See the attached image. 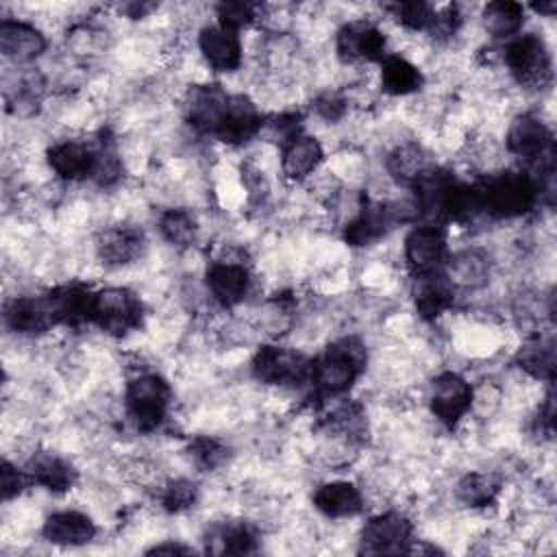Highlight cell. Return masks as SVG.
I'll list each match as a JSON object with an SVG mask.
<instances>
[{
  "instance_id": "obj_29",
  "label": "cell",
  "mask_w": 557,
  "mask_h": 557,
  "mask_svg": "<svg viewBox=\"0 0 557 557\" xmlns=\"http://www.w3.org/2000/svg\"><path fill=\"white\" fill-rule=\"evenodd\" d=\"M379 65L381 89L389 96H411L424 83L422 70L403 54H387Z\"/></svg>"
},
{
  "instance_id": "obj_16",
  "label": "cell",
  "mask_w": 557,
  "mask_h": 557,
  "mask_svg": "<svg viewBox=\"0 0 557 557\" xmlns=\"http://www.w3.org/2000/svg\"><path fill=\"white\" fill-rule=\"evenodd\" d=\"M144 248V233L133 224L107 226L96 235V257L109 268H122L133 263Z\"/></svg>"
},
{
  "instance_id": "obj_14",
  "label": "cell",
  "mask_w": 557,
  "mask_h": 557,
  "mask_svg": "<svg viewBox=\"0 0 557 557\" xmlns=\"http://www.w3.org/2000/svg\"><path fill=\"white\" fill-rule=\"evenodd\" d=\"M207 289L222 309L237 307L244 302L252 287V276L248 265H244L237 259H218L207 268L205 274Z\"/></svg>"
},
{
  "instance_id": "obj_40",
  "label": "cell",
  "mask_w": 557,
  "mask_h": 557,
  "mask_svg": "<svg viewBox=\"0 0 557 557\" xmlns=\"http://www.w3.org/2000/svg\"><path fill=\"white\" fill-rule=\"evenodd\" d=\"M148 553H152V555H163V553H168V555H176V553H181V555H189V553H194V548L191 546H185V544H178V542H163V544H157V546H152Z\"/></svg>"
},
{
  "instance_id": "obj_18",
  "label": "cell",
  "mask_w": 557,
  "mask_h": 557,
  "mask_svg": "<svg viewBox=\"0 0 557 557\" xmlns=\"http://www.w3.org/2000/svg\"><path fill=\"white\" fill-rule=\"evenodd\" d=\"M4 322L17 335H41L57 324L48 296H15L4 305Z\"/></svg>"
},
{
  "instance_id": "obj_5",
  "label": "cell",
  "mask_w": 557,
  "mask_h": 557,
  "mask_svg": "<svg viewBox=\"0 0 557 557\" xmlns=\"http://www.w3.org/2000/svg\"><path fill=\"white\" fill-rule=\"evenodd\" d=\"M505 148L511 157L533 168L555 159V135L542 115L524 111L511 117L505 131Z\"/></svg>"
},
{
  "instance_id": "obj_26",
  "label": "cell",
  "mask_w": 557,
  "mask_h": 557,
  "mask_svg": "<svg viewBox=\"0 0 557 557\" xmlns=\"http://www.w3.org/2000/svg\"><path fill=\"white\" fill-rule=\"evenodd\" d=\"M516 366L531 379L553 383L555 376V339L553 335H531L527 337L513 357Z\"/></svg>"
},
{
  "instance_id": "obj_38",
  "label": "cell",
  "mask_w": 557,
  "mask_h": 557,
  "mask_svg": "<svg viewBox=\"0 0 557 557\" xmlns=\"http://www.w3.org/2000/svg\"><path fill=\"white\" fill-rule=\"evenodd\" d=\"M313 111L326 120V122H337L346 115L348 111V102L344 98V94L339 91H322L315 100H313Z\"/></svg>"
},
{
  "instance_id": "obj_2",
  "label": "cell",
  "mask_w": 557,
  "mask_h": 557,
  "mask_svg": "<svg viewBox=\"0 0 557 557\" xmlns=\"http://www.w3.org/2000/svg\"><path fill=\"white\" fill-rule=\"evenodd\" d=\"M481 213L494 220H516L531 213L540 191L529 172H498L476 185Z\"/></svg>"
},
{
  "instance_id": "obj_12",
  "label": "cell",
  "mask_w": 557,
  "mask_h": 557,
  "mask_svg": "<svg viewBox=\"0 0 557 557\" xmlns=\"http://www.w3.org/2000/svg\"><path fill=\"white\" fill-rule=\"evenodd\" d=\"M403 255L409 270L416 274L440 270L446 257V233L440 224L429 222L413 226L403 242Z\"/></svg>"
},
{
  "instance_id": "obj_4",
  "label": "cell",
  "mask_w": 557,
  "mask_h": 557,
  "mask_svg": "<svg viewBox=\"0 0 557 557\" xmlns=\"http://www.w3.org/2000/svg\"><path fill=\"white\" fill-rule=\"evenodd\" d=\"M503 61L509 76L524 89L542 91L553 81V57L546 39L537 33H520L505 41Z\"/></svg>"
},
{
  "instance_id": "obj_37",
  "label": "cell",
  "mask_w": 557,
  "mask_h": 557,
  "mask_svg": "<svg viewBox=\"0 0 557 557\" xmlns=\"http://www.w3.org/2000/svg\"><path fill=\"white\" fill-rule=\"evenodd\" d=\"M159 498L165 511L178 513L194 507V503L198 500V485L189 479H174L163 485V492Z\"/></svg>"
},
{
  "instance_id": "obj_20",
  "label": "cell",
  "mask_w": 557,
  "mask_h": 557,
  "mask_svg": "<svg viewBox=\"0 0 557 557\" xmlns=\"http://www.w3.org/2000/svg\"><path fill=\"white\" fill-rule=\"evenodd\" d=\"M46 296L50 300L57 324H65V326L76 329V326L94 322L96 292H91L87 285L65 283L61 287L50 289Z\"/></svg>"
},
{
  "instance_id": "obj_10",
  "label": "cell",
  "mask_w": 557,
  "mask_h": 557,
  "mask_svg": "<svg viewBox=\"0 0 557 557\" xmlns=\"http://www.w3.org/2000/svg\"><path fill=\"white\" fill-rule=\"evenodd\" d=\"M385 48V33L370 20H350L335 33V54L342 63H381Z\"/></svg>"
},
{
  "instance_id": "obj_35",
  "label": "cell",
  "mask_w": 557,
  "mask_h": 557,
  "mask_svg": "<svg viewBox=\"0 0 557 557\" xmlns=\"http://www.w3.org/2000/svg\"><path fill=\"white\" fill-rule=\"evenodd\" d=\"M189 457L200 470L211 472L228 459V448H226L224 442H220L215 437L200 435V437L189 442Z\"/></svg>"
},
{
  "instance_id": "obj_6",
  "label": "cell",
  "mask_w": 557,
  "mask_h": 557,
  "mask_svg": "<svg viewBox=\"0 0 557 557\" xmlns=\"http://www.w3.org/2000/svg\"><path fill=\"white\" fill-rule=\"evenodd\" d=\"M144 320V305L128 287H104L94 298V322L102 333L124 337L139 329Z\"/></svg>"
},
{
  "instance_id": "obj_15",
  "label": "cell",
  "mask_w": 557,
  "mask_h": 557,
  "mask_svg": "<svg viewBox=\"0 0 557 557\" xmlns=\"http://www.w3.org/2000/svg\"><path fill=\"white\" fill-rule=\"evenodd\" d=\"M46 161L50 170L67 183H81L94 176L96 161H98V148L89 146L81 139H63L48 148Z\"/></svg>"
},
{
  "instance_id": "obj_36",
  "label": "cell",
  "mask_w": 557,
  "mask_h": 557,
  "mask_svg": "<svg viewBox=\"0 0 557 557\" xmlns=\"http://www.w3.org/2000/svg\"><path fill=\"white\" fill-rule=\"evenodd\" d=\"M261 7L252 2H220L215 4V22L224 28L239 33L259 20Z\"/></svg>"
},
{
  "instance_id": "obj_32",
  "label": "cell",
  "mask_w": 557,
  "mask_h": 557,
  "mask_svg": "<svg viewBox=\"0 0 557 557\" xmlns=\"http://www.w3.org/2000/svg\"><path fill=\"white\" fill-rule=\"evenodd\" d=\"M157 228L161 233V237L176 246V248H187L194 246L196 237H198V222L194 218L191 211L183 209V207H170L159 215Z\"/></svg>"
},
{
  "instance_id": "obj_39",
  "label": "cell",
  "mask_w": 557,
  "mask_h": 557,
  "mask_svg": "<svg viewBox=\"0 0 557 557\" xmlns=\"http://www.w3.org/2000/svg\"><path fill=\"white\" fill-rule=\"evenodd\" d=\"M30 483V476L26 470H20L15 463H11L9 459L2 461L0 468V487H2V498L11 500L13 496H17L26 485Z\"/></svg>"
},
{
  "instance_id": "obj_25",
  "label": "cell",
  "mask_w": 557,
  "mask_h": 557,
  "mask_svg": "<svg viewBox=\"0 0 557 557\" xmlns=\"http://www.w3.org/2000/svg\"><path fill=\"white\" fill-rule=\"evenodd\" d=\"M228 94L220 85H194L185 98V120L198 133H213Z\"/></svg>"
},
{
  "instance_id": "obj_21",
  "label": "cell",
  "mask_w": 557,
  "mask_h": 557,
  "mask_svg": "<svg viewBox=\"0 0 557 557\" xmlns=\"http://www.w3.org/2000/svg\"><path fill=\"white\" fill-rule=\"evenodd\" d=\"M324 161V148L318 137L298 133L281 146V172L287 181L300 183L318 172Z\"/></svg>"
},
{
  "instance_id": "obj_11",
  "label": "cell",
  "mask_w": 557,
  "mask_h": 557,
  "mask_svg": "<svg viewBox=\"0 0 557 557\" xmlns=\"http://www.w3.org/2000/svg\"><path fill=\"white\" fill-rule=\"evenodd\" d=\"M263 115L257 104L244 94H228L213 133L226 146H244L261 135Z\"/></svg>"
},
{
  "instance_id": "obj_22",
  "label": "cell",
  "mask_w": 557,
  "mask_h": 557,
  "mask_svg": "<svg viewBox=\"0 0 557 557\" xmlns=\"http://www.w3.org/2000/svg\"><path fill=\"white\" fill-rule=\"evenodd\" d=\"M444 274L457 289H481L492 274V261L481 248H461L444 261Z\"/></svg>"
},
{
  "instance_id": "obj_13",
  "label": "cell",
  "mask_w": 557,
  "mask_h": 557,
  "mask_svg": "<svg viewBox=\"0 0 557 557\" xmlns=\"http://www.w3.org/2000/svg\"><path fill=\"white\" fill-rule=\"evenodd\" d=\"M198 50L205 63L220 74L237 72L244 63V46L239 33L215 24H207L198 30Z\"/></svg>"
},
{
  "instance_id": "obj_17",
  "label": "cell",
  "mask_w": 557,
  "mask_h": 557,
  "mask_svg": "<svg viewBox=\"0 0 557 557\" xmlns=\"http://www.w3.org/2000/svg\"><path fill=\"white\" fill-rule=\"evenodd\" d=\"M411 298H413L416 313L422 320L433 322V320H437L442 313H446L453 307L455 287L446 278L444 270L440 268V270L413 276Z\"/></svg>"
},
{
  "instance_id": "obj_7",
  "label": "cell",
  "mask_w": 557,
  "mask_h": 557,
  "mask_svg": "<svg viewBox=\"0 0 557 557\" xmlns=\"http://www.w3.org/2000/svg\"><path fill=\"white\" fill-rule=\"evenodd\" d=\"M472 403L474 389L459 372H440L429 385V409L446 429H455L470 413Z\"/></svg>"
},
{
  "instance_id": "obj_34",
  "label": "cell",
  "mask_w": 557,
  "mask_h": 557,
  "mask_svg": "<svg viewBox=\"0 0 557 557\" xmlns=\"http://www.w3.org/2000/svg\"><path fill=\"white\" fill-rule=\"evenodd\" d=\"M215 537V542L220 544L215 550L218 553H226V555H248L257 550V535L255 531L244 524V522H235V524H222L218 529H213L211 533Z\"/></svg>"
},
{
  "instance_id": "obj_27",
  "label": "cell",
  "mask_w": 557,
  "mask_h": 557,
  "mask_svg": "<svg viewBox=\"0 0 557 557\" xmlns=\"http://www.w3.org/2000/svg\"><path fill=\"white\" fill-rule=\"evenodd\" d=\"M26 472L30 476V483L41 485L44 490L54 494L67 492L76 481L74 468L54 453H35L26 463Z\"/></svg>"
},
{
  "instance_id": "obj_33",
  "label": "cell",
  "mask_w": 557,
  "mask_h": 557,
  "mask_svg": "<svg viewBox=\"0 0 557 557\" xmlns=\"http://www.w3.org/2000/svg\"><path fill=\"white\" fill-rule=\"evenodd\" d=\"M385 11L394 17V22L398 26H403L405 30L411 33H429L435 15H437V7L429 4V2H420V0H411V2H396L385 7Z\"/></svg>"
},
{
  "instance_id": "obj_28",
  "label": "cell",
  "mask_w": 557,
  "mask_h": 557,
  "mask_svg": "<svg viewBox=\"0 0 557 557\" xmlns=\"http://www.w3.org/2000/svg\"><path fill=\"white\" fill-rule=\"evenodd\" d=\"M524 15H527V7L518 4V2H507V0H496V2H487L481 9V22L485 33L496 39V41H509L516 35L522 33L524 26Z\"/></svg>"
},
{
  "instance_id": "obj_41",
  "label": "cell",
  "mask_w": 557,
  "mask_h": 557,
  "mask_svg": "<svg viewBox=\"0 0 557 557\" xmlns=\"http://www.w3.org/2000/svg\"><path fill=\"white\" fill-rule=\"evenodd\" d=\"M531 9L540 15V17H553L557 13V2L548 0V2H540V4H531Z\"/></svg>"
},
{
  "instance_id": "obj_8",
  "label": "cell",
  "mask_w": 557,
  "mask_h": 557,
  "mask_svg": "<svg viewBox=\"0 0 557 557\" xmlns=\"http://www.w3.org/2000/svg\"><path fill=\"white\" fill-rule=\"evenodd\" d=\"M252 376L265 385H302L311 374V359L276 344L261 346L250 361Z\"/></svg>"
},
{
  "instance_id": "obj_19",
  "label": "cell",
  "mask_w": 557,
  "mask_h": 557,
  "mask_svg": "<svg viewBox=\"0 0 557 557\" xmlns=\"http://www.w3.org/2000/svg\"><path fill=\"white\" fill-rule=\"evenodd\" d=\"M48 48L46 35L30 22L4 17L0 22V50L15 63H28L41 57Z\"/></svg>"
},
{
  "instance_id": "obj_31",
  "label": "cell",
  "mask_w": 557,
  "mask_h": 557,
  "mask_svg": "<svg viewBox=\"0 0 557 557\" xmlns=\"http://www.w3.org/2000/svg\"><path fill=\"white\" fill-rule=\"evenodd\" d=\"M498 492H500L498 479L487 472H468L455 485L457 500L470 509H483L494 505Z\"/></svg>"
},
{
  "instance_id": "obj_30",
  "label": "cell",
  "mask_w": 557,
  "mask_h": 557,
  "mask_svg": "<svg viewBox=\"0 0 557 557\" xmlns=\"http://www.w3.org/2000/svg\"><path fill=\"white\" fill-rule=\"evenodd\" d=\"M431 165H433V161H431L429 152L418 141H403V144L394 146L385 161L387 174L396 183L407 185V187H411L418 181V176L422 172H426Z\"/></svg>"
},
{
  "instance_id": "obj_9",
  "label": "cell",
  "mask_w": 557,
  "mask_h": 557,
  "mask_svg": "<svg viewBox=\"0 0 557 557\" xmlns=\"http://www.w3.org/2000/svg\"><path fill=\"white\" fill-rule=\"evenodd\" d=\"M413 524L400 511H383L372 516L359 535L361 553L368 555H398L411 553Z\"/></svg>"
},
{
  "instance_id": "obj_1",
  "label": "cell",
  "mask_w": 557,
  "mask_h": 557,
  "mask_svg": "<svg viewBox=\"0 0 557 557\" xmlns=\"http://www.w3.org/2000/svg\"><path fill=\"white\" fill-rule=\"evenodd\" d=\"M366 346L357 337H342L311 359L309 383L322 398L346 394L366 370Z\"/></svg>"
},
{
  "instance_id": "obj_24",
  "label": "cell",
  "mask_w": 557,
  "mask_h": 557,
  "mask_svg": "<svg viewBox=\"0 0 557 557\" xmlns=\"http://www.w3.org/2000/svg\"><path fill=\"white\" fill-rule=\"evenodd\" d=\"M313 507L326 518H352L363 511V496L350 481H326L311 494Z\"/></svg>"
},
{
  "instance_id": "obj_3",
  "label": "cell",
  "mask_w": 557,
  "mask_h": 557,
  "mask_svg": "<svg viewBox=\"0 0 557 557\" xmlns=\"http://www.w3.org/2000/svg\"><path fill=\"white\" fill-rule=\"evenodd\" d=\"M172 403L170 383L157 372H141L126 383L124 409L126 418L139 433L157 431L165 418Z\"/></svg>"
},
{
  "instance_id": "obj_23",
  "label": "cell",
  "mask_w": 557,
  "mask_h": 557,
  "mask_svg": "<svg viewBox=\"0 0 557 557\" xmlns=\"http://www.w3.org/2000/svg\"><path fill=\"white\" fill-rule=\"evenodd\" d=\"M41 535L57 546H83L96 537V524L83 511L63 509L46 518Z\"/></svg>"
}]
</instances>
